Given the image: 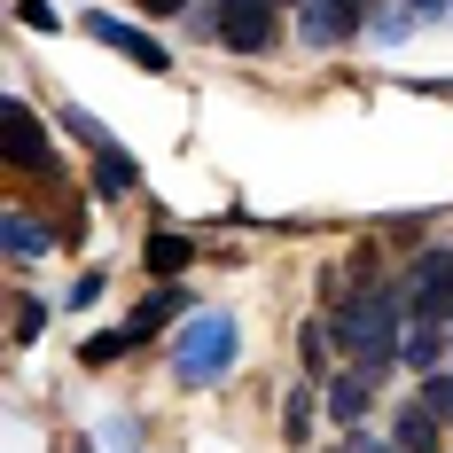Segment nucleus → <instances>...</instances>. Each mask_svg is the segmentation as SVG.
I'll use <instances>...</instances> for the list:
<instances>
[{"mask_svg": "<svg viewBox=\"0 0 453 453\" xmlns=\"http://www.w3.org/2000/svg\"><path fill=\"white\" fill-rule=\"evenodd\" d=\"M360 32V0H305V47H344Z\"/></svg>", "mask_w": 453, "mask_h": 453, "instance_id": "0eeeda50", "label": "nucleus"}, {"mask_svg": "<svg viewBox=\"0 0 453 453\" xmlns=\"http://www.w3.org/2000/svg\"><path fill=\"white\" fill-rule=\"evenodd\" d=\"M336 336L352 344V360H360V367L383 375V367L399 360V297H391V289H360V297L336 313Z\"/></svg>", "mask_w": 453, "mask_h": 453, "instance_id": "f257e3e1", "label": "nucleus"}, {"mask_svg": "<svg viewBox=\"0 0 453 453\" xmlns=\"http://www.w3.org/2000/svg\"><path fill=\"white\" fill-rule=\"evenodd\" d=\"M141 8H149V16H173V8H180V0H141Z\"/></svg>", "mask_w": 453, "mask_h": 453, "instance_id": "6ab92c4d", "label": "nucleus"}, {"mask_svg": "<svg viewBox=\"0 0 453 453\" xmlns=\"http://www.w3.org/2000/svg\"><path fill=\"white\" fill-rule=\"evenodd\" d=\"M313 414H320V399H313V383H305V391H289V407H281V430H289V438L305 446V430H313Z\"/></svg>", "mask_w": 453, "mask_h": 453, "instance_id": "dca6fc26", "label": "nucleus"}, {"mask_svg": "<svg viewBox=\"0 0 453 453\" xmlns=\"http://www.w3.org/2000/svg\"><path fill=\"white\" fill-rule=\"evenodd\" d=\"M134 344H141L134 328H102V336H87V352H79V360H87V367H110V360H126Z\"/></svg>", "mask_w": 453, "mask_h": 453, "instance_id": "2eb2a0df", "label": "nucleus"}, {"mask_svg": "<svg viewBox=\"0 0 453 453\" xmlns=\"http://www.w3.org/2000/svg\"><path fill=\"white\" fill-rule=\"evenodd\" d=\"M219 47L266 55L273 47V0H219Z\"/></svg>", "mask_w": 453, "mask_h": 453, "instance_id": "39448f33", "label": "nucleus"}, {"mask_svg": "<svg viewBox=\"0 0 453 453\" xmlns=\"http://www.w3.org/2000/svg\"><path fill=\"white\" fill-rule=\"evenodd\" d=\"M297 8H305V0H297Z\"/></svg>", "mask_w": 453, "mask_h": 453, "instance_id": "412c9836", "label": "nucleus"}, {"mask_svg": "<svg viewBox=\"0 0 453 453\" xmlns=\"http://www.w3.org/2000/svg\"><path fill=\"white\" fill-rule=\"evenodd\" d=\"M47 250H55V234L32 211H8V258H47Z\"/></svg>", "mask_w": 453, "mask_h": 453, "instance_id": "9b49d317", "label": "nucleus"}, {"mask_svg": "<svg viewBox=\"0 0 453 453\" xmlns=\"http://www.w3.org/2000/svg\"><path fill=\"white\" fill-rule=\"evenodd\" d=\"M188 250H196L188 234H173V226H157V234H149V273H173V266H188Z\"/></svg>", "mask_w": 453, "mask_h": 453, "instance_id": "4468645a", "label": "nucleus"}, {"mask_svg": "<svg viewBox=\"0 0 453 453\" xmlns=\"http://www.w3.org/2000/svg\"><path fill=\"white\" fill-rule=\"evenodd\" d=\"M407 313L414 320H453V250L414 258V273H407Z\"/></svg>", "mask_w": 453, "mask_h": 453, "instance_id": "7ed1b4c3", "label": "nucleus"}, {"mask_svg": "<svg viewBox=\"0 0 453 453\" xmlns=\"http://www.w3.org/2000/svg\"><path fill=\"white\" fill-rule=\"evenodd\" d=\"M87 40H102V47H118L126 63H141V71H173V47H157L149 32H134V24H118V16H87Z\"/></svg>", "mask_w": 453, "mask_h": 453, "instance_id": "423d86ee", "label": "nucleus"}, {"mask_svg": "<svg viewBox=\"0 0 453 453\" xmlns=\"http://www.w3.org/2000/svg\"><path fill=\"white\" fill-rule=\"evenodd\" d=\"M352 453H383V446H367V438H352Z\"/></svg>", "mask_w": 453, "mask_h": 453, "instance_id": "aec40b11", "label": "nucleus"}, {"mask_svg": "<svg viewBox=\"0 0 453 453\" xmlns=\"http://www.w3.org/2000/svg\"><path fill=\"white\" fill-rule=\"evenodd\" d=\"M173 313H180V289L165 281V289H149V297H141V313L126 320V328H134V336H157V328H165Z\"/></svg>", "mask_w": 453, "mask_h": 453, "instance_id": "ddd939ff", "label": "nucleus"}, {"mask_svg": "<svg viewBox=\"0 0 453 453\" xmlns=\"http://www.w3.org/2000/svg\"><path fill=\"white\" fill-rule=\"evenodd\" d=\"M399 360L422 367V375H438L446 367V320H414L407 336H399Z\"/></svg>", "mask_w": 453, "mask_h": 453, "instance_id": "6e6552de", "label": "nucleus"}, {"mask_svg": "<svg viewBox=\"0 0 453 453\" xmlns=\"http://www.w3.org/2000/svg\"><path fill=\"white\" fill-rule=\"evenodd\" d=\"M367 407H375V367H352V375L328 391V414H336V422H360Z\"/></svg>", "mask_w": 453, "mask_h": 453, "instance_id": "9d476101", "label": "nucleus"}, {"mask_svg": "<svg viewBox=\"0 0 453 453\" xmlns=\"http://www.w3.org/2000/svg\"><path fill=\"white\" fill-rule=\"evenodd\" d=\"M438 430H446V414L430 407V399H414L399 414V453H438Z\"/></svg>", "mask_w": 453, "mask_h": 453, "instance_id": "1a4fd4ad", "label": "nucleus"}, {"mask_svg": "<svg viewBox=\"0 0 453 453\" xmlns=\"http://www.w3.org/2000/svg\"><path fill=\"white\" fill-rule=\"evenodd\" d=\"M40 328H47V305L40 297H16V344H32Z\"/></svg>", "mask_w": 453, "mask_h": 453, "instance_id": "f3484780", "label": "nucleus"}, {"mask_svg": "<svg viewBox=\"0 0 453 453\" xmlns=\"http://www.w3.org/2000/svg\"><path fill=\"white\" fill-rule=\"evenodd\" d=\"M16 16H24V24H32V32H55V24H63V16H55V8H47V0H16Z\"/></svg>", "mask_w": 453, "mask_h": 453, "instance_id": "a211bd4d", "label": "nucleus"}, {"mask_svg": "<svg viewBox=\"0 0 453 453\" xmlns=\"http://www.w3.org/2000/svg\"><path fill=\"white\" fill-rule=\"evenodd\" d=\"M0 157H8V173H55V165H47L40 110H24V102H8V110H0Z\"/></svg>", "mask_w": 453, "mask_h": 453, "instance_id": "20e7f679", "label": "nucleus"}, {"mask_svg": "<svg viewBox=\"0 0 453 453\" xmlns=\"http://www.w3.org/2000/svg\"><path fill=\"white\" fill-rule=\"evenodd\" d=\"M134 188V157L126 149H94V196H126Z\"/></svg>", "mask_w": 453, "mask_h": 453, "instance_id": "f8f14e48", "label": "nucleus"}, {"mask_svg": "<svg viewBox=\"0 0 453 453\" xmlns=\"http://www.w3.org/2000/svg\"><path fill=\"white\" fill-rule=\"evenodd\" d=\"M226 360H234V320L226 313H196L180 328V344H173V375L180 383H219Z\"/></svg>", "mask_w": 453, "mask_h": 453, "instance_id": "f03ea898", "label": "nucleus"}]
</instances>
